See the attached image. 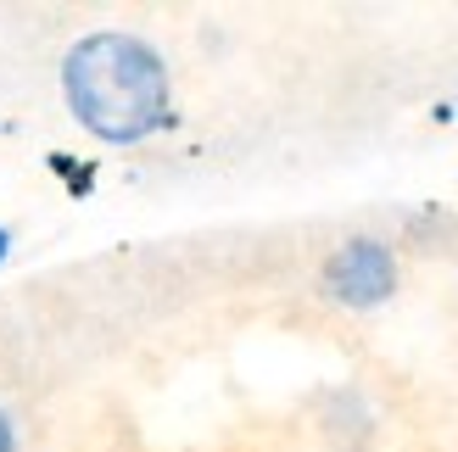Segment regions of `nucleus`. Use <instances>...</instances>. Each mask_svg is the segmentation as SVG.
Listing matches in <instances>:
<instances>
[{
  "label": "nucleus",
  "instance_id": "nucleus-4",
  "mask_svg": "<svg viewBox=\"0 0 458 452\" xmlns=\"http://www.w3.org/2000/svg\"><path fill=\"white\" fill-rule=\"evenodd\" d=\"M6 257H12V235H6V230H0V263H6Z\"/></svg>",
  "mask_w": 458,
  "mask_h": 452
},
{
  "label": "nucleus",
  "instance_id": "nucleus-2",
  "mask_svg": "<svg viewBox=\"0 0 458 452\" xmlns=\"http://www.w3.org/2000/svg\"><path fill=\"white\" fill-rule=\"evenodd\" d=\"M397 290V257L386 240H347L325 263V297L341 307H380Z\"/></svg>",
  "mask_w": 458,
  "mask_h": 452
},
{
  "label": "nucleus",
  "instance_id": "nucleus-3",
  "mask_svg": "<svg viewBox=\"0 0 458 452\" xmlns=\"http://www.w3.org/2000/svg\"><path fill=\"white\" fill-rule=\"evenodd\" d=\"M0 452H17V436H12V419H6V408H0Z\"/></svg>",
  "mask_w": 458,
  "mask_h": 452
},
{
  "label": "nucleus",
  "instance_id": "nucleus-1",
  "mask_svg": "<svg viewBox=\"0 0 458 452\" xmlns=\"http://www.w3.org/2000/svg\"><path fill=\"white\" fill-rule=\"evenodd\" d=\"M62 89L73 118L106 146H134L174 112L168 67L134 34H89L62 62Z\"/></svg>",
  "mask_w": 458,
  "mask_h": 452
}]
</instances>
